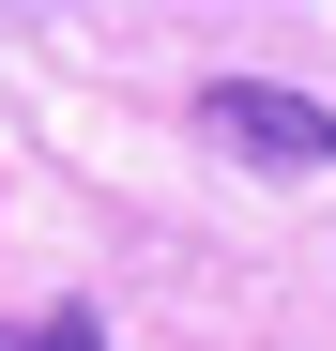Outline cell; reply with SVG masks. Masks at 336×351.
I'll return each instance as SVG.
<instances>
[{
	"label": "cell",
	"instance_id": "7a4b0ae2",
	"mask_svg": "<svg viewBox=\"0 0 336 351\" xmlns=\"http://www.w3.org/2000/svg\"><path fill=\"white\" fill-rule=\"evenodd\" d=\"M0 351H107L92 306H46V321H0Z\"/></svg>",
	"mask_w": 336,
	"mask_h": 351
},
{
	"label": "cell",
	"instance_id": "6da1fadb",
	"mask_svg": "<svg viewBox=\"0 0 336 351\" xmlns=\"http://www.w3.org/2000/svg\"><path fill=\"white\" fill-rule=\"evenodd\" d=\"M199 138L275 168V184H306V168H336V107L321 92H275V77H199Z\"/></svg>",
	"mask_w": 336,
	"mask_h": 351
}]
</instances>
